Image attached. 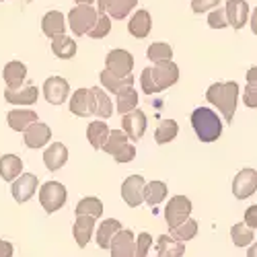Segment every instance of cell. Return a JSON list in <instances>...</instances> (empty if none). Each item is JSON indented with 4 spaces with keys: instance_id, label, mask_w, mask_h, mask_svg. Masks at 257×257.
Returning a JSON list of instances; mask_svg holds the SVG:
<instances>
[{
    "instance_id": "6da1fadb",
    "label": "cell",
    "mask_w": 257,
    "mask_h": 257,
    "mask_svg": "<svg viewBox=\"0 0 257 257\" xmlns=\"http://www.w3.org/2000/svg\"><path fill=\"white\" fill-rule=\"evenodd\" d=\"M179 80V66L173 60L159 62L153 68H144L140 74V84L146 95H157Z\"/></svg>"
},
{
    "instance_id": "7a4b0ae2",
    "label": "cell",
    "mask_w": 257,
    "mask_h": 257,
    "mask_svg": "<svg viewBox=\"0 0 257 257\" xmlns=\"http://www.w3.org/2000/svg\"><path fill=\"white\" fill-rule=\"evenodd\" d=\"M206 99L218 107V111L222 117L230 123L237 111V103H239V84L237 80H228V82H214L206 91Z\"/></svg>"
},
{
    "instance_id": "3957f363",
    "label": "cell",
    "mask_w": 257,
    "mask_h": 257,
    "mask_svg": "<svg viewBox=\"0 0 257 257\" xmlns=\"http://www.w3.org/2000/svg\"><path fill=\"white\" fill-rule=\"evenodd\" d=\"M191 125L202 142H216L222 136V119L210 107H198L191 113Z\"/></svg>"
},
{
    "instance_id": "277c9868",
    "label": "cell",
    "mask_w": 257,
    "mask_h": 257,
    "mask_svg": "<svg viewBox=\"0 0 257 257\" xmlns=\"http://www.w3.org/2000/svg\"><path fill=\"white\" fill-rule=\"evenodd\" d=\"M66 19L74 35H89L99 19V11L93 5H76Z\"/></svg>"
},
{
    "instance_id": "5b68a950",
    "label": "cell",
    "mask_w": 257,
    "mask_h": 257,
    "mask_svg": "<svg viewBox=\"0 0 257 257\" xmlns=\"http://www.w3.org/2000/svg\"><path fill=\"white\" fill-rule=\"evenodd\" d=\"M39 204L48 214L58 212L66 204V187L60 181H46L39 187Z\"/></svg>"
},
{
    "instance_id": "8992f818",
    "label": "cell",
    "mask_w": 257,
    "mask_h": 257,
    "mask_svg": "<svg viewBox=\"0 0 257 257\" xmlns=\"http://www.w3.org/2000/svg\"><path fill=\"white\" fill-rule=\"evenodd\" d=\"M191 214V200L187 196H173L169 200L167 208H165V222L171 228H177L179 224H183Z\"/></svg>"
},
{
    "instance_id": "52a82bcc",
    "label": "cell",
    "mask_w": 257,
    "mask_h": 257,
    "mask_svg": "<svg viewBox=\"0 0 257 257\" xmlns=\"http://www.w3.org/2000/svg\"><path fill=\"white\" fill-rule=\"evenodd\" d=\"M257 191V171L241 169L232 179V194L237 200H247Z\"/></svg>"
},
{
    "instance_id": "ba28073f",
    "label": "cell",
    "mask_w": 257,
    "mask_h": 257,
    "mask_svg": "<svg viewBox=\"0 0 257 257\" xmlns=\"http://www.w3.org/2000/svg\"><path fill=\"white\" fill-rule=\"evenodd\" d=\"M105 68L117 76H132L134 56L127 50H111L105 58Z\"/></svg>"
},
{
    "instance_id": "9c48e42d",
    "label": "cell",
    "mask_w": 257,
    "mask_h": 257,
    "mask_svg": "<svg viewBox=\"0 0 257 257\" xmlns=\"http://www.w3.org/2000/svg\"><path fill=\"white\" fill-rule=\"evenodd\" d=\"M70 113L76 117L95 115V93H93V89H76L70 95Z\"/></svg>"
},
{
    "instance_id": "30bf717a",
    "label": "cell",
    "mask_w": 257,
    "mask_h": 257,
    "mask_svg": "<svg viewBox=\"0 0 257 257\" xmlns=\"http://www.w3.org/2000/svg\"><path fill=\"white\" fill-rule=\"evenodd\" d=\"M144 189L146 181L142 175H130L121 183V198L130 208H138L144 202Z\"/></svg>"
},
{
    "instance_id": "8fae6325",
    "label": "cell",
    "mask_w": 257,
    "mask_h": 257,
    "mask_svg": "<svg viewBox=\"0 0 257 257\" xmlns=\"http://www.w3.org/2000/svg\"><path fill=\"white\" fill-rule=\"evenodd\" d=\"M70 95V84L66 78L62 76H50L44 82V97L52 105H62L64 101H68Z\"/></svg>"
},
{
    "instance_id": "7c38bea8",
    "label": "cell",
    "mask_w": 257,
    "mask_h": 257,
    "mask_svg": "<svg viewBox=\"0 0 257 257\" xmlns=\"http://www.w3.org/2000/svg\"><path fill=\"white\" fill-rule=\"evenodd\" d=\"M23 140H25V146H27V148H33V151L48 146L50 140H52V130H50V125L44 123V121H35V123H31L27 130L23 132Z\"/></svg>"
},
{
    "instance_id": "4fadbf2b",
    "label": "cell",
    "mask_w": 257,
    "mask_h": 257,
    "mask_svg": "<svg viewBox=\"0 0 257 257\" xmlns=\"http://www.w3.org/2000/svg\"><path fill=\"white\" fill-rule=\"evenodd\" d=\"M37 177L33 173H23V175H19L13 185H11V191H13V198L19 202V204H25L29 202L33 196H35V191H37Z\"/></svg>"
},
{
    "instance_id": "5bb4252c",
    "label": "cell",
    "mask_w": 257,
    "mask_h": 257,
    "mask_svg": "<svg viewBox=\"0 0 257 257\" xmlns=\"http://www.w3.org/2000/svg\"><path fill=\"white\" fill-rule=\"evenodd\" d=\"M99 80L103 84V89L113 93V95H123V93L134 89V76H117V74H113L111 70H107V68L101 70Z\"/></svg>"
},
{
    "instance_id": "9a60e30c",
    "label": "cell",
    "mask_w": 257,
    "mask_h": 257,
    "mask_svg": "<svg viewBox=\"0 0 257 257\" xmlns=\"http://www.w3.org/2000/svg\"><path fill=\"white\" fill-rule=\"evenodd\" d=\"M121 130L127 134V138L138 142L146 132V115L140 109H134L121 117Z\"/></svg>"
},
{
    "instance_id": "2e32d148",
    "label": "cell",
    "mask_w": 257,
    "mask_h": 257,
    "mask_svg": "<svg viewBox=\"0 0 257 257\" xmlns=\"http://www.w3.org/2000/svg\"><path fill=\"white\" fill-rule=\"evenodd\" d=\"M95 216H87V214H78L74 224H72V237L78 247H87L93 232H95Z\"/></svg>"
},
{
    "instance_id": "e0dca14e",
    "label": "cell",
    "mask_w": 257,
    "mask_h": 257,
    "mask_svg": "<svg viewBox=\"0 0 257 257\" xmlns=\"http://www.w3.org/2000/svg\"><path fill=\"white\" fill-rule=\"evenodd\" d=\"M111 257H134V251H136V237L132 230H119L113 241H111Z\"/></svg>"
},
{
    "instance_id": "ac0fdd59",
    "label": "cell",
    "mask_w": 257,
    "mask_h": 257,
    "mask_svg": "<svg viewBox=\"0 0 257 257\" xmlns=\"http://www.w3.org/2000/svg\"><path fill=\"white\" fill-rule=\"evenodd\" d=\"M226 17L232 29H243L249 21V5L247 0H226Z\"/></svg>"
},
{
    "instance_id": "d6986e66",
    "label": "cell",
    "mask_w": 257,
    "mask_h": 257,
    "mask_svg": "<svg viewBox=\"0 0 257 257\" xmlns=\"http://www.w3.org/2000/svg\"><path fill=\"white\" fill-rule=\"evenodd\" d=\"M153 29V19H151V13L140 9L136 11L130 21H127V31H130L132 37H138V39H144L148 33Z\"/></svg>"
},
{
    "instance_id": "ffe728a7",
    "label": "cell",
    "mask_w": 257,
    "mask_h": 257,
    "mask_svg": "<svg viewBox=\"0 0 257 257\" xmlns=\"http://www.w3.org/2000/svg\"><path fill=\"white\" fill-rule=\"evenodd\" d=\"M66 23H68V19L64 17L60 11H50V13L44 15V19H41V31L54 39L56 35L66 33Z\"/></svg>"
},
{
    "instance_id": "44dd1931",
    "label": "cell",
    "mask_w": 257,
    "mask_h": 257,
    "mask_svg": "<svg viewBox=\"0 0 257 257\" xmlns=\"http://www.w3.org/2000/svg\"><path fill=\"white\" fill-rule=\"evenodd\" d=\"M3 78L7 82V89H19V87H23V82L27 78V66H25L23 62L13 60V62H9L7 66H5Z\"/></svg>"
},
{
    "instance_id": "7402d4cb",
    "label": "cell",
    "mask_w": 257,
    "mask_h": 257,
    "mask_svg": "<svg viewBox=\"0 0 257 257\" xmlns=\"http://www.w3.org/2000/svg\"><path fill=\"white\" fill-rule=\"evenodd\" d=\"M68 161V148L62 142H52L46 151H44V163L50 171H58L66 165Z\"/></svg>"
},
{
    "instance_id": "603a6c76",
    "label": "cell",
    "mask_w": 257,
    "mask_h": 257,
    "mask_svg": "<svg viewBox=\"0 0 257 257\" xmlns=\"http://www.w3.org/2000/svg\"><path fill=\"white\" fill-rule=\"evenodd\" d=\"M39 97V89L33 84H25V87L19 89H7L5 91V99L13 105H33Z\"/></svg>"
},
{
    "instance_id": "cb8c5ba5",
    "label": "cell",
    "mask_w": 257,
    "mask_h": 257,
    "mask_svg": "<svg viewBox=\"0 0 257 257\" xmlns=\"http://www.w3.org/2000/svg\"><path fill=\"white\" fill-rule=\"evenodd\" d=\"M7 121H9L11 130L23 134L31 123H35V121H39V119H37V113L31 111V109H13V111H9Z\"/></svg>"
},
{
    "instance_id": "d4e9b609",
    "label": "cell",
    "mask_w": 257,
    "mask_h": 257,
    "mask_svg": "<svg viewBox=\"0 0 257 257\" xmlns=\"http://www.w3.org/2000/svg\"><path fill=\"white\" fill-rule=\"evenodd\" d=\"M19 175H23V161L17 155H3L0 157V177L13 183Z\"/></svg>"
},
{
    "instance_id": "484cf974",
    "label": "cell",
    "mask_w": 257,
    "mask_h": 257,
    "mask_svg": "<svg viewBox=\"0 0 257 257\" xmlns=\"http://www.w3.org/2000/svg\"><path fill=\"white\" fill-rule=\"evenodd\" d=\"M109 132L111 130L107 127L105 119H95L87 127V140H89V144L95 148V151H103L107 138H109Z\"/></svg>"
},
{
    "instance_id": "4316f807",
    "label": "cell",
    "mask_w": 257,
    "mask_h": 257,
    "mask_svg": "<svg viewBox=\"0 0 257 257\" xmlns=\"http://www.w3.org/2000/svg\"><path fill=\"white\" fill-rule=\"evenodd\" d=\"M157 255L159 257H183L185 255V245L181 241H177L175 237H167L161 234L157 239Z\"/></svg>"
},
{
    "instance_id": "83f0119b",
    "label": "cell",
    "mask_w": 257,
    "mask_h": 257,
    "mask_svg": "<svg viewBox=\"0 0 257 257\" xmlns=\"http://www.w3.org/2000/svg\"><path fill=\"white\" fill-rule=\"evenodd\" d=\"M119 230H121L119 220H113V218H109V220H103V222L99 224L97 232H95L97 245H99L101 249H109V247H111L113 237H115V234H117Z\"/></svg>"
},
{
    "instance_id": "f1b7e54d",
    "label": "cell",
    "mask_w": 257,
    "mask_h": 257,
    "mask_svg": "<svg viewBox=\"0 0 257 257\" xmlns=\"http://www.w3.org/2000/svg\"><path fill=\"white\" fill-rule=\"evenodd\" d=\"M76 41L70 39L68 35H56L52 39V52L60 60H72L76 56Z\"/></svg>"
},
{
    "instance_id": "f546056e",
    "label": "cell",
    "mask_w": 257,
    "mask_h": 257,
    "mask_svg": "<svg viewBox=\"0 0 257 257\" xmlns=\"http://www.w3.org/2000/svg\"><path fill=\"white\" fill-rule=\"evenodd\" d=\"M179 134V125L175 119H161L157 130H155V140L157 144H169L171 140H175Z\"/></svg>"
},
{
    "instance_id": "4dcf8cb0",
    "label": "cell",
    "mask_w": 257,
    "mask_h": 257,
    "mask_svg": "<svg viewBox=\"0 0 257 257\" xmlns=\"http://www.w3.org/2000/svg\"><path fill=\"white\" fill-rule=\"evenodd\" d=\"M169 194V189H167V183L163 181H151V183H146V189H144V202L148 206H159Z\"/></svg>"
},
{
    "instance_id": "1f68e13d",
    "label": "cell",
    "mask_w": 257,
    "mask_h": 257,
    "mask_svg": "<svg viewBox=\"0 0 257 257\" xmlns=\"http://www.w3.org/2000/svg\"><path fill=\"white\" fill-rule=\"evenodd\" d=\"M93 93H95V115L97 117H111L113 113V103L109 99V95H107L101 87H93Z\"/></svg>"
},
{
    "instance_id": "d6a6232c",
    "label": "cell",
    "mask_w": 257,
    "mask_h": 257,
    "mask_svg": "<svg viewBox=\"0 0 257 257\" xmlns=\"http://www.w3.org/2000/svg\"><path fill=\"white\" fill-rule=\"evenodd\" d=\"M253 237H255L253 228L247 226L245 222H239V224H234L230 228V239L237 247H249L253 243Z\"/></svg>"
},
{
    "instance_id": "836d02e7",
    "label": "cell",
    "mask_w": 257,
    "mask_h": 257,
    "mask_svg": "<svg viewBox=\"0 0 257 257\" xmlns=\"http://www.w3.org/2000/svg\"><path fill=\"white\" fill-rule=\"evenodd\" d=\"M74 212H76V216H78V214H87V216L99 218V216H103V204H101L99 198L89 196V198H82V200L76 204Z\"/></svg>"
},
{
    "instance_id": "e575fe53",
    "label": "cell",
    "mask_w": 257,
    "mask_h": 257,
    "mask_svg": "<svg viewBox=\"0 0 257 257\" xmlns=\"http://www.w3.org/2000/svg\"><path fill=\"white\" fill-rule=\"evenodd\" d=\"M136 5H138V0H111L109 7H107V15L111 19L121 21L136 9Z\"/></svg>"
},
{
    "instance_id": "d590c367",
    "label": "cell",
    "mask_w": 257,
    "mask_h": 257,
    "mask_svg": "<svg viewBox=\"0 0 257 257\" xmlns=\"http://www.w3.org/2000/svg\"><path fill=\"white\" fill-rule=\"evenodd\" d=\"M127 134L123 132V130H111L109 132V138H107V142H105V146H103V153H107V155H117L121 148L127 144Z\"/></svg>"
},
{
    "instance_id": "8d00e7d4",
    "label": "cell",
    "mask_w": 257,
    "mask_h": 257,
    "mask_svg": "<svg viewBox=\"0 0 257 257\" xmlns=\"http://www.w3.org/2000/svg\"><path fill=\"white\" fill-rule=\"evenodd\" d=\"M146 56L151 62L159 64V62H167L173 58V48H171L169 44H163V41H157V44H151L146 50Z\"/></svg>"
},
{
    "instance_id": "74e56055",
    "label": "cell",
    "mask_w": 257,
    "mask_h": 257,
    "mask_svg": "<svg viewBox=\"0 0 257 257\" xmlns=\"http://www.w3.org/2000/svg\"><path fill=\"white\" fill-rule=\"evenodd\" d=\"M198 234V222L194 218H187L183 224H179L177 228H171V237H175L177 241L185 243V241H191Z\"/></svg>"
},
{
    "instance_id": "f35d334b",
    "label": "cell",
    "mask_w": 257,
    "mask_h": 257,
    "mask_svg": "<svg viewBox=\"0 0 257 257\" xmlns=\"http://www.w3.org/2000/svg\"><path fill=\"white\" fill-rule=\"evenodd\" d=\"M115 109H117L119 115H125V113L138 109V93L132 89V91H127V93H123V95H117Z\"/></svg>"
},
{
    "instance_id": "ab89813d",
    "label": "cell",
    "mask_w": 257,
    "mask_h": 257,
    "mask_svg": "<svg viewBox=\"0 0 257 257\" xmlns=\"http://www.w3.org/2000/svg\"><path fill=\"white\" fill-rule=\"evenodd\" d=\"M109 31H111V17L107 13H99V19H97L95 27L91 29L89 37L91 39H103V37L109 35Z\"/></svg>"
},
{
    "instance_id": "60d3db41",
    "label": "cell",
    "mask_w": 257,
    "mask_h": 257,
    "mask_svg": "<svg viewBox=\"0 0 257 257\" xmlns=\"http://www.w3.org/2000/svg\"><path fill=\"white\" fill-rule=\"evenodd\" d=\"M208 25L212 29H224L228 27V17H226V9H212L208 15Z\"/></svg>"
},
{
    "instance_id": "b9f144b4",
    "label": "cell",
    "mask_w": 257,
    "mask_h": 257,
    "mask_svg": "<svg viewBox=\"0 0 257 257\" xmlns=\"http://www.w3.org/2000/svg\"><path fill=\"white\" fill-rule=\"evenodd\" d=\"M153 247V237L148 232H140L136 237V251H134V257H146L148 255V249Z\"/></svg>"
},
{
    "instance_id": "7bdbcfd3",
    "label": "cell",
    "mask_w": 257,
    "mask_h": 257,
    "mask_svg": "<svg viewBox=\"0 0 257 257\" xmlns=\"http://www.w3.org/2000/svg\"><path fill=\"white\" fill-rule=\"evenodd\" d=\"M220 3L222 0H194V3H191V11L202 15V13H208L212 9H218Z\"/></svg>"
},
{
    "instance_id": "ee69618b",
    "label": "cell",
    "mask_w": 257,
    "mask_h": 257,
    "mask_svg": "<svg viewBox=\"0 0 257 257\" xmlns=\"http://www.w3.org/2000/svg\"><path fill=\"white\" fill-rule=\"evenodd\" d=\"M134 157H136V148H134L130 142H127L117 155H113L115 163H132V161H134Z\"/></svg>"
},
{
    "instance_id": "f6af8a7d",
    "label": "cell",
    "mask_w": 257,
    "mask_h": 257,
    "mask_svg": "<svg viewBox=\"0 0 257 257\" xmlns=\"http://www.w3.org/2000/svg\"><path fill=\"white\" fill-rule=\"evenodd\" d=\"M243 101H245L247 107L255 109L257 107V84H247V89L243 93Z\"/></svg>"
},
{
    "instance_id": "bcb514c9",
    "label": "cell",
    "mask_w": 257,
    "mask_h": 257,
    "mask_svg": "<svg viewBox=\"0 0 257 257\" xmlns=\"http://www.w3.org/2000/svg\"><path fill=\"white\" fill-rule=\"evenodd\" d=\"M245 224L251 226L253 230L257 228V204H255V206H249V208L245 210Z\"/></svg>"
},
{
    "instance_id": "7dc6e473",
    "label": "cell",
    "mask_w": 257,
    "mask_h": 257,
    "mask_svg": "<svg viewBox=\"0 0 257 257\" xmlns=\"http://www.w3.org/2000/svg\"><path fill=\"white\" fill-rule=\"evenodd\" d=\"M0 257H13V243L0 239Z\"/></svg>"
},
{
    "instance_id": "c3c4849f",
    "label": "cell",
    "mask_w": 257,
    "mask_h": 257,
    "mask_svg": "<svg viewBox=\"0 0 257 257\" xmlns=\"http://www.w3.org/2000/svg\"><path fill=\"white\" fill-rule=\"evenodd\" d=\"M245 78H247V84H257V66H251L247 70Z\"/></svg>"
},
{
    "instance_id": "681fc988",
    "label": "cell",
    "mask_w": 257,
    "mask_h": 257,
    "mask_svg": "<svg viewBox=\"0 0 257 257\" xmlns=\"http://www.w3.org/2000/svg\"><path fill=\"white\" fill-rule=\"evenodd\" d=\"M251 31H253V35H257V7L251 13Z\"/></svg>"
},
{
    "instance_id": "f907efd6",
    "label": "cell",
    "mask_w": 257,
    "mask_h": 257,
    "mask_svg": "<svg viewBox=\"0 0 257 257\" xmlns=\"http://www.w3.org/2000/svg\"><path fill=\"white\" fill-rule=\"evenodd\" d=\"M111 0H97V9L99 13H107V7H109Z\"/></svg>"
},
{
    "instance_id": "816d5d0a",
    "label": "cell",
    "mask_w": 257,
    "mask_h": 257,
    "mask_svg": "<svg viewBox=\"0 0 257 257\" xmlns=\"http://www.w3.org/2000/svg\"><path fill=\"white\" fill-rule=\"evenodd\" d=\"M247 257H257V243H251L247 249Z\"/></svg>"
},
{
    "instance_id": "f5cc1de1",
    "label": "cell",
    "mask_w": 257,
    "mask_h": 257,
    "mask_svg": "<svg viewBox=\"0 0 257 257\" xmlns=\"http://www.w3.org/2000/svg\"><path fill=\"white\" fill-rule=\"evenodd\" d=\"M74 3H76V5H93L95 0H74Z\"/></svg>"
},
{
    "instance_id": "db71d44e",
    "label": "cell",
    "mask_w": 257,
    "mask_h": 257,
    "mask_svg": "<svg viewBox=\"0 0 257 257\" xmlns=\"http://www.w3.org/2000/svg\"><path fill=\"white\" fill-rule=\"evenodd\" d=\"M23 3H33V0H23Z\"/></svg>"
},
{
    "instance_id": "11a10c76",
    "label": "cell",
    "mask_w": 257,
    "mask_h": 257,
    "mask_svg": "<svg viewBox=\"0 0 257 257\" xmlns=\"http://www.w3.org/2000/svg\"><path fill=\"white\" fill-rule=\"evenodd\" d=\"M0 3H7V0H0Z\"/></svg>"
}]
</instances>
